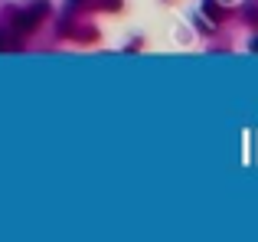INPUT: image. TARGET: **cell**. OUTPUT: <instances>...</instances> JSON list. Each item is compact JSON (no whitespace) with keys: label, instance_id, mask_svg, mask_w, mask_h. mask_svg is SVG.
Segmentation results:
<instances>
[{"label":"cell","instance_id":"cell-1","mask_svg":"<svg viewBox=\"0 0 258 242\" xmlns=\"http://www.w3.org/2000/svg\"><path fill=\"white\" fill-rule=\"evenodd\" d=\"M46 13H49V7H46L43 0H39V4H33L26 13H20V17L13 20V30H17V36H26V33H33V30H36V23L46 17Z\"/></svg>","mask_w":258,"mask_h":242},{"label":"cell","instance_id":"cell-2","mask_svg":"<svg viewBox=\"0 0 258 242\" xmlns=\"http://www.w3.org/2000/svg\"><path fill=\"white\" fill-rule=\"evenodd\" d=\"M252 49H258V39H252Z\"/></svg>","mask_w":258,"mask_h":242}]
</instances>
